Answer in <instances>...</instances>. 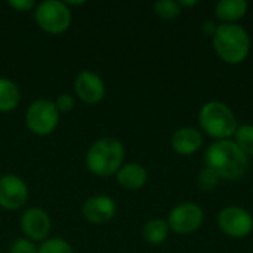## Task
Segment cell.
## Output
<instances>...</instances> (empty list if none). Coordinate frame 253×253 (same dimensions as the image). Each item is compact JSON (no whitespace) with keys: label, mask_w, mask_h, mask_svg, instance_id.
<instances>
[{"label":"cell","mask_w":253,"mask_h":253,"mask_svg":"<svg viewBox=\"0 0 253 253\" xmlns=\"http://www.w3.org/2000/svg\"><path fill=\"white\" fill-rule=\"evenodd\" d=\"M179 4H181V7H191V6H196L199 1L197 0H193V1H187V0H181V1H178Z\"/></svg>","instance_id":"484cf974"},{"label":"cell","mask_w":253,"mask_h":253,"mask_svg":"<svg viewBox=\"0 0 253 253\" xmlns=\"http://www.w3.org/2000/svg\"><path fill=\"white\" fill-rule=\"evenodd\" d=\"M28 199L27 184L16 175L0 176V206L7 211H16Z\"/></svg>","instance_id":"8fae6325"},{"label":"cell","mask_w":253,"mask_h":253,"mask_svg":"<svg viewBox=\"0 0 253 253\" xmlns=\"http://www.w3.org/2000/svg\"><path fill=\"white\" fill-rule=\"evenodd\" d=\"M34 19L37 25L49 34H61L71 25V10L64 1L47 0L36 6Z\"/></svg>","instance_id":"5b68a950"},{"label":"cell","mask_w":253,"mask_h":253,"mask_svg":"<svg viewBox=\"0 0 253 253\" xmlns=\"http://www.w3.org/2000/svg\"><path fill=\"white\" fill-rule=\"evenodd\" d=\"M37 253H74L73 248L62 239H47L44 240L40 248L37 249Z\"/></svg>","instance_id":"44dd1931"},{"label":"cell","mask_w":253,"mask_h":253,"mask_svg":"<svg viewBox=\"0 0 253 253\" xmlns=\"http://www.w3.org/2000/svg\"><path fill=\"white\" fill-rule=\"evenodd\" d=\"M116 202L105 194H96L89 197L82 209L84 219L95 225L107 224L108 221H111L116 215Z\"/></svg>","instance_id":"7c38bea8"},{"label":"cell","mask_w":253,"mask_h":253,"mask_svg":"<svg viewBox=\"0 0 253 253\" xmlns=\"http://www.w3.org/2000/svg\"><path fill=\"white\" fill-rule=\"evenodd\" d=\"M218 225L221 231L233 239H243L253 230L252 215L240 206H228L218 215Z\"/></svg>","instance_id":"ba28073f"},{"label":"cell","mask_w":253,"mask_h":253,"mask_svg":"<svg viewBox=\"0 0 253 253\" xmlns=\"http://www.w3.org/2000/svg\"><path fill=\"white\" fill-rule=\"evenodd\" d=\"M123 144L116 138L105 136L95 141L87 150L86 166L93 175L107 178L117 173V170L123 166Z\"/></svg>","instance_id":"3957f363"},{"label":"cell","mask_w":253,"mask_h":253,"mask_svg":"<svg viewBox=\"0 0 253 253\" xmlns=\"http://www.w3.org/2000/svg\"><path fill=\"white\" fill-rule=\"evenodd\" d=\"M59 123V111L53 101L36 99L33 101L25 113V125L28 130L39 136L50 135Z\"/></svg>","instance_id":"8992f818"},{"label":"cell","mask_w":253,"mask_h":253,"mask_svg":"<svg viewBox=\"0 0 253 253\" xmlns=\"http://www.w3.org/2000/svg\"><path fill=\"white\" fill-rule=\"evenodd\" d=\"M248 7L245 0H222L215 6V16L222 24H236L246 15Z\"/></svg>","instance_id":"9a60e30c"},{"label":"cell","mask_w":253,"mask_h":253,"mask_svg":"<svg viewBox=\"0 0 253 253\" xmlns=\"http://www.w3.org/2000/svg\"><path fill=\"white\" fill-rule=\"evenodd\" d=\"M203 33L205 34H208V36H212L213 37V34H215V31H216V28H218V25L213 22V21H206V22H203Z\"/></svg>","instance_id":"d4e9b609"},{"label":"cell","mask_w":253,"mask_h":253,"mask_svg":"<svg viewBox=\"0 0 253 253\" xmlns=\"http://www.w3.org/2000/svg\"><path fill=\"white\" fill-rule=\"evenodd\" d=\"M53 104H55V107H56V110L59 113H68L74 107V99L68 93H61L59 96H56V99L53 101Z\"/></svg>","instance_id":"603a6c76"},{"label":"cell","mask_w":253,"mask_h":253,"mask_svg":"<svg viewBox=\"0 0 253 253\" xmlns=\"http://www.w3.org/2000/svg\"><path fill=\"white\" fill-rule=\"evenodd\" d=\"M37 246L33 240L27 239V237H19L16 240L12 242L9 253H37Z\"/></svg>","instance_id":"7402d4cb"},{"label":"cell","mask_w":253,"mask_h":253,"mask_svg":"<svg viewBox=\"0 0 253 253\" xmlns=\"http://www.w3.org/2000/svg\"><path fill=\"white\" fill-rule=\"evenodd\" d=\"M199 123L202 130L216 141L230 139L237 130V119L233 110L219 101H209L202 105Z\"/></svg>","instance_id":"277c9868"},{"label":"cell","mask_w":253,"mask_h":253,"mask_svg":"<svg viewBox=\"0 0 253 253\" xmlns=\"http://www.w3.org/2000/svg\"><path fill=\"white\" fill-rule=\"evenodd\" d=\"M205 215L199 205L191 202H184L176 205L168 216L169 230L178 234H191L197 231L203 224Z\"/></svg>","instance_id":"52a82bcc"},{"label":"cell","mask_w":253,"mask_h":253,"mask_svg":"<svg viewBox=\"0 0 253 253\" xmlns=\"http://www.w3.org/2000/svg\"><path fill=\"white\" fill-rule=\"evenodd\" d=\"M205 163L225 181H237L249 169V157L231 139L212 142L205 151Z\"/></svg>","instance_id":"6da1fadb"},{"label":"cell","mask_w":253,"mask_h":253,"mask_svg":"<svg viewBox=\"0 0 253 253\" xmlns=\"http://www.w3.org/2000/svg\"><path fill=\"white\" fill-rule=\"evenodd\" d=\"M52 222L47 212L42 208H28L21 215V230L33 242H44L50 233Z\"/></svg>","instance_id":"9c48e42d"},{"label":"cell","mask_w":253,"mask_h":253,"mask_svg":"<svg viewBox=\"0 0 253 253\" xmlns=\"http://www.w3.org/2000/svg\"><path fill=\"white\" fill-rule=\"evenodd\" d=\"M154 12L157 16L166 19V21H170V19H175L181 15L182 12V7L178 1L175 0H159L154 3Z\"/></svg>","instance_id":"d6986e66"},{"label":"cell","mask_w":253,"mask_h":253,"mask_svg":"<svg viewBox=\"0 0 253 253\" xmlns=\"http://www.w3.org/2000/svg\"><path fill=\"white\" fill-rule=\"evenodd\" d=\"M172 148L179 156H191L200 150L203 144V135L199 129L187 126L178 129L170 139Z\"/></svg>","instance_id":"4fadbf2b"},{"label":"cell","mask_w":253,"mask_h":253,"mask_svg":"<svg viewBox=\"0 0 253 253\" xmlns=\"http://www.w3.org/2000/svg\"><path fill=\"white\" fill-rule=\"evenodd\" d=\"M219 181H221L219 175L213 169L206 168V166L200 170V173L197 176V185H199V188L202 191H212V190H215L218 187Z\"/></svg>","instance_id":"ffe728a7"},{"label":"cell","mask_w":253,"mask_h":253,"mask_svg":"<svg viewBox=\"0 0 253 253\" xmlns=\"http://www.w3.org/2000/svg\"><path fill=\"white\" fill-rule=\"evenodd\" d=\"M213 49L225 64L243 62L251 50V37L239 24H219L213 34Z\"/></svg>","instance_id":"7a4b0ae2"},{"label":"cell","mask_w":253,"mask_h":253,"mask_svg":"<svg viewBox=\"0 0 253 253\" xmlns=\"http://www.w3.org/2000/svg\"><path fill=\"white\" fill-rule=\"evenodd\" d=\"M116 179L119 182L120 187H123L125 190H130V191H136L139 188H142L147 184L148 179V173L145 170V168L136 162H130L123 165L117 173H116Z\"/></svg>","instance_id":"5bb4252c"},{"label":"cell","mask_w":253,"mask_h":253,"mask_svg":"<svg viewBox=\"0 0 253 253\" xmlns=\"http://www.w3.org/2000/svg\"><path fill=\"white\" fill-rule=\"evenodd\" d=\"M21 99L19 87L10 79L0 77V111L9 113L13 111Z\"/></svg>","instance_id":"2e32d148"},{"label":"cell","mask_w":253,"mask_h":253,"mask_svg":"<svg viewBox=\"0 0 253 253\" xmlns=\"http://www.w3.org/2000/svg\"><path fill=\"white\" fill-rule=\"evenodd\" d=\"M7 4L19 12H28L36 7V3L33 0H9Z\"/></svg>","instance_id":"cb8c5ba5"},{"label":"cell","mask_w":253,"mask_h":253,"mask_svg":"<svg viewBox=\"0 0 253 253\" xmlns=\"http://www.w3.org/2000/svg\"><path fill=\"white\" fill-rule=\"evenodd\" d=\"M169 225L163 219H151L142 228V237L150 245H160L168 239Z\"/></svg>","instance_id":"e0dca14e"},{"label":"cell","mask_w":253,"mask_h":253,"mask_svg":"<svg viewBox=\"0 0 253 253\" xmlns=\"http://www.w3.org/2000/svg\"><path fill=\"white\" fill-rule=\"evenodd\" d=\"M74 92L77 98L84 104L95 105L105 96V83L96 73L83 70L74 80Z\"/></svg>","instance_id":"30bf717a"},{"label":"cell","mask_w":253,"mask_h":253,"mask_svg":"<svg viewBox=\"0 0 253 253\" xmlns=\"http://www.w3.org/2000/svg\"><path fill=\"white\" fill-rule=\"evenodd\" d=\"M234 142L248 157L253 156V125L237 126V130L234 133Z\"/></svg>","instance_id":"ac0fdd59"}]
</instances>
